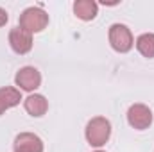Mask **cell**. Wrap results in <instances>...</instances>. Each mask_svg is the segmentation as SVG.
Wrapping results in <instances>:
<instances>
[{"mask_svg":"<svg viewBox=\"0 0 154 152\" xmlns=\"http://www.w3.org/2000/svg\"><path fill=\"white\" fill-rule=\"evenodd\" d=\"M84 136H86V141L91 145V147H102L109 141L111 138V122L104 116H95L91 118L88 123H86V129H84Z\"/></svg>","mask_w":154,"mask_h":152,"instance_id":"6da1fadb","label":"cell"},{"mask_svg":"<svg viewBox=\"0 0 154 152\" xmlns=\"http://www.w3.org/2000/svg\"><path fill=\"white\" fill-rule=\"evenodd\" d=\"M47 25H48V14L41 7H27L18 20V27L27 31L29 34L41 32L43 29H47Z\"/></svg>","mask_w":154,"mask_h":152,"instance_id":"7a4b0ae2","label":"cell"},{"mask_svg":"<svg viewBox=\"0 0 154 152\" xmlns=\"http://www.w3.org/2000/svg\"><path fill=\"white\" fill-rule=\"evenodd\" d=\"M108 39H109V45L111 48L118 52V54H127L133 47H134V38H133V32L127 25L124 23H113L109 27V32H108Z\"/></svg>","mask_w":154,"mask_h":152,"instance_id":"3957f363","label":"cell"},{"mask_svg":"<svg viewBox=\"0 0 154 152\" xmlns=\"http://www.w3.org/2000/svg\"><path fill=\"white\" fill-rule=\"evenodd\" d=\"M152 111L145 104H133L127 109V122L136 131H145L152 125Z\"/></svg>","mask_w":154,"mask_h":152,"instance_id":"277c9868","label":"cell"},{"mask_svg":"<svg viewBox=\"0 0 154 152\" xmlns=\"http://www.w3.org/2000/svg\"><path fill=\"white\" fill-rule=\"evenodd\" d=\"M14 84L18 86V90L32 93L34 90H38L39 86H41V74L34 66H23V68H20L16 72Z\"/></svg>","mask_w":154,"mask_h":152,"instance_id":"5b68a950","label":"cell"},{"mask_svg":"<svg viewBox=\"0 0 154 152\" xmlns=\"http://www.w3.org/2000/svg\"><path fill=\"white\" fill-rule=\"evenodd\" d=\"M9 47L13 48L14 54L18 56H25L32 50V34H29L27 31L20 29V27H14L9 31Z\"/></svg>","mask_w":154,"mask_h":152,"instance_id":"8992f818","label":"cell"},{"mask_svg":"<svg viewBox=\"0 0 154 152\" xmlns=\"http://www.w3.org/2000/svg\"><path fill=\"white\" fill-rule=\"evenodd\" d=\"M43 140L34 132H20L13 143L14 152H43Z\"/></svg>","mask_w":154,"mask_h":152,"instance_id":"52a82bcc","label":"cell"},{"mask_svg":"<svg viewBox=\"0 0 154 152\" xmlns=\"http://www.w3.org/2000/svg\"><path fill=\"white\" fill-rule=\"evenodd\" d=\"M23 108H25V111L31 114V116L39 118V116H43V114L48 111V100L43 95H39V93H31L23 100Z\"/></svg>","mask_w":154,"mask_h":152,"instance_id":"ba28073f","label":"cell"},{"mask_svg":"<svg viewBox=\"0 0 154 152\" xmlns=\"http://www.w3.org/2000/svg\"><path fill=\"white\" fill-rule=\"evenodd\" d=\"M74 13L79 20L90 22L97 16L99 13V4L95 0H77L74 2Z\"/></svg>","mask_w":154,"mask_h":152,"instance_id":"9c48e42d","label":"cell"},{"mask_svg":"<svg viewBox=\"0 0 154 152\" xmlns=\"http://www.w3.org/2000/svg\"><path fill=\"white\" fill-rule=\"evenodd\" d=\"M22 100H23V99H22V93H20L18 88H13V86H4V88H0V102H2V106L5 108V111L11 109V108H16Z\"/></svg>","mask_w":154,"mask_h":152,"instance_id":"30bf717a","label":"cell"},{"mask_svg":"<svg viewBox=\"0 0 154 152\" xmlns=\"http://www.w3.org/2000/svg\"><path fill=\"white\" fill-rule=\"evenodd\" d=\"M134 45H136V50L143 57H147V59H152L154 57V32L140 34L136 38V41H134Z\"/></svg>","mask_w":154,"mask_h":152,"instance_id":"8fae6325","label":"cell"},{"mask_svg":"<svg viewBox=\"0 0 154 152\" xmlns=\"http://www.w3.org/2000/svg\"><path fill=\"white\" fill-rule=\"evenodd\" d=\"M7 20H9V16H7V11L0 7V27H4V25L7 23Z\"/></svg>","mask_w":154,"mask_h":152,"instance_id":"7c38bea8","label":"cell"},{"mask_svg":"<svg viewBox=\"0 0 154 152\" xmlns=\"http://www.w3.org/2000/svg\"><path fill=\"white\" fill-rule=\"evenodd\" d=\"M4 113H5V108H4V106H2V102H0V116H2Z\"/></svg>","mask_w":154,"mask_h":152,"instance_id":"4fadbf2b","label":"cell"},{"mask_svg":"<svg viewBox=\"0 0 154 152\" xmlns=\"http://www.w3.org/2000/svg\"><path fill=\"white\" fill-rule=\"evenodd\" d=\"M95 152H104V150H95Z\"/></svg>","mask_w":154,"mask_h":152,"instance_id":"5bb4252c","label":"cell"}]
</instances>
